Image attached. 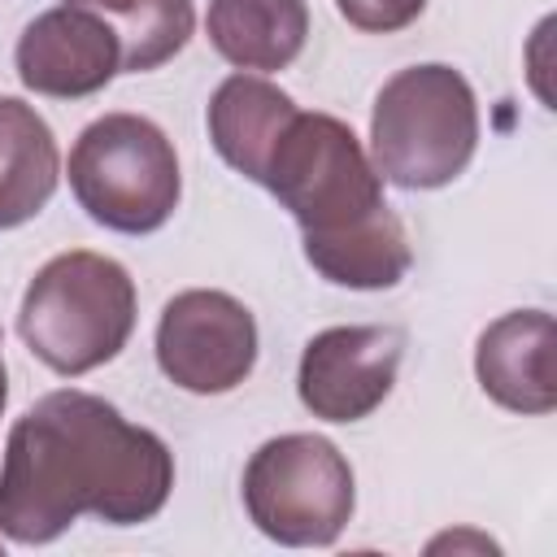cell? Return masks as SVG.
Returning a JSON list of instances; mask_svg holds the SVG:
<instances>
[{
  "mask_svg": "<svg viewBox=\"0 0 557 557\" xmlns=\"http://www.w3.org/2000/svg\"><path fill=\"white\" fill-rule=\"evenodd\" d=\"M13 65L26 91L52 100L96 96L122 74V44L104 17L78 4H57L26 22L13 48Z\"/></svg>",
  "mask_w": 557,
  "mask_h": 557,
  "instance_id": "obj_9",
  "label": "cell"
},
{
  "mask_svg": "<svg viewBox=\"0 0 557 557\" xmlns=\"http://www.w3.org/2000/svg\"><path fill=\"white\" fill-rule=\"evenodd\" d=\"M209 44L244 74L287 70L309 35L305 0H209Z\"/></svg>",
  "mask_w": 557,
  "mask_h": 557,
  "instance_id": "obj_12",
  "label": "cell"
},
{
  "mask_svg": "<svg viewBox=\"0 0 557 557\" xmlns=\"http://www.w3.org/2000/svg\"><path fill=\"white\" fill-rule=\"evenodd\" d=\"M61 152L35 104L0 96V231L30 222L57 191Z\"/></svg>",
  "mask_w": 557,
  "mask_h": 557,
  "instance_id": "obj_13",
  "label": "cell"
},
{
  "mask_svg": "<svg viewBox=\"0 0 557 557\" xmlns=\"http://www.w3.org/2000/svg\"><path fill=\"white\" fill-rule=\"evenodd\" d=\"M135 309V278L122 261L91 248H70L30 278L17 309V331L48 370L78 379L126 348Z\"/></svg>",
  "mask_w": 557,
  "mask_h": 557,
  "instance_id": "obj_4",
  "label": "cell"
},
{
  "mask_svg": "<svg viewBox=\"0 0 557 557\" xmlns=\"http://www.w3.org/2000/svg\"><path fill=\"white\" fill-rule=\"evenodd\" d=\"M70 4L91 9L96 17L109 22V30L122 44L126 74H148L174 61L196 30L191 0H70Z\"/></svg>",
  "mask_w": 557,
  "mask_h": 557,
  "instance_id": "obj_14",
  "label": "cell"
},
{
  "mask_svg": "<svg viewBox=\"0 0 557 557\" xmlns=\"http://www.w3.org/2000/svg\"><path fill=\"white\" fill-rule=\"evenodd\" d=\"M161 374L196 396L239 387L257 366V322L244 300L218 287H191L165 300L157 322Z\"/></svg>",
  "mask_w": 557,
  "mask_h": 557,
  "instance_id": "obj_7",
  "label": "cell"
},
{
  "mask_svg": "<svg viewBox=\"0 0 557 557\" xmlns=\"http://www.w3.org/2000/svg\"><path fill=\"white\" fill-rule=\"evenodd\" d=\"M261 187L296 218L305 257L326 283L383 292L409 274V235L348 122L296 109L265 161Z\"/></svg>",
  "mask_w": 557,
  "mask_h": 557,
  "instance_id": "obj_2",
  "label": "cell"
},
{
  "mask_svg": "<svg viewBox=\"0 0 557 557\" xmlns=\"http://www.w3.org/2000/svg\"><path fill=\"white\" fill-rule=\"evenodd\" d=\"M352 505V466L326 435H274L244 466V509L274 544L326 548L344 535Z\"/></svg>",
  "mask_w": 557,
  "mask_h": 557,
  "instance_id": "obj_6",
  "label": "cell"
},
{
  "mask_svg": "<svg viewBox=\"0 0 557 557\" xmlns=\"http://www.w3.org/2000/svg\"><path fill=\"white\" fill-rule=\"evenodd\" d=\"M296 100L274 87L261 74H231L218 83V91L209 96L205 122H209V139L218 148V157L239 170L248 183H261L265 161L278 144V135L287 131V122L296 117Z\"/></svg>",
  "mask_w": 557,
  "mask_h": 557,
  "instance_id": "obj_11",
  "label": "cell"
},
{
  "mask_svg": "<svg viewBox=\"0 0 557 557\" xmlns=\"http://www.w3.org/2000/svg\"><path fill=\"white\" fill-rule=\"evenodd\" d=\"M479 148V100L461 70L444 61L396 70L370 113V161L405 191L448 187Z\"/></svg>",
  "mask_w": 557,
  "mask_h": 557,
  "instance_id": "obj_3",
  "label": "cell"
},
{
  "mask_svg": "<svg viewBox=\"0 0 557 557\" xmlns=\"http://www.w3.org/2000/svg\"><path fill=\"white\" fill-rule=\"evenodd\" d=\"M335 9H339L357 30L392 35V30H405L409 22H418L422 9H426V0H335Z\"/></svg>",
  "mask_w": 557,
  "mask_h": 557,
  "instance_id": "obj_15",
  "label": "cell"
},
{
  "mask_svg": "<svg viewBox=\"0 0 557 557\" xmlns=\"http://www.w3.org/2000/svg\"><path fill=\"white\" fill-rule=\"evenodd\" d=\"M70 191L91 222L117 235L161 231L183 196L170 135L139 113H104L70 148Z\"/></svg>",
  "mask_w": 557,
  "mask_h": 557,
  "instance_id": "obj_5",
  "label": "cell"
},
{
  "mask_svg": "<svg viewBox=\"0 0 557 557\" xmlns=\"http://www.w3.org/2000/svg\"><path fill=\"white\" fill-rule=\"evenodd\" d=\"M405 331L396 326H326L318 331L296 370L300 405L322 422L370 418L396 383Z\"/></svg>",
  "mask_w": 557,
  "mask_h": 557,
  "instance_id": "obj_8",
  "label": "cell"
},
{
  "mask_svg": "<svg viewBox=\"0 0 557 557\" xmlns=\"http://www.w3.org/2000/svg\"><path fill=\"white\" fill-rule=\"evenodd\" d=\"M174 487L170 444L135 426L104 396L61 387L39 396L9 431L0 461V535L52 544L83 513L135 527L165 509Z\"/></svg>",
  "mask_w": 557,
  "mask_h": 557,
  "instance_id": "obj_1",
  "label": "cell"
},
{
  "mask_svg": "<svg viewBox=\"0 0 557 557\" xmlns=\"http://www.w3.org/2000/svg\"><path fill=\"white\" fill-rule=\"evenodd\" d=\"M553 339L557 326L548 309H513L487 322L474 344L479 387L509 413H553L557 409Z\"/></svg>",
  "mask_w": 557,
  "mask_h": 557,
  "instance_id": "obj_10",
  "label": "cell"
},
{
  "mask_svg": "<svg viewBox=\"0 0 557 557\" xmlns=\"http://www.w3.org/2000/svg\"><path fill=\"white\" fill-rule=\"evenodd\" d=\"M0 348H4V339H0ZM4 405H9V374H4V352H0V413H4Z\"/></svg>",
  "mask_w": 557,
  "mask_h": 557,
  "instance_id": "obj_16",
  "label": "cell"
}]
</instances>
